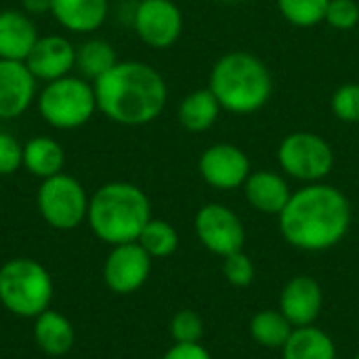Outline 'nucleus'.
Masks as SVG:
<instances>
[{
	"instance_id": "f257e3e1",
	"label": "nucleus",
	"mask_w": 359,
	"mask_h": 359,
	"mask_svg": "<svg viewBox=\"0 0 359 359\" xmlns=\"http://www.w3.org/2000/svg\"><path fill=\"white\" fill-rule=\"evenodd\" d=\"M353 221L349 198L324 181L307 183L292 191L278 217L280 233L297 250L324 252L339 246Z\"/></svg>"
},
{
	"instance_id": "f03ea898",
	"label": "nucleus",
	"mask_w": 359,
	"mask_h": 359,
	"mask_svg": "<svg viewBox=\"0 0 359 359\" xmlns=\"http://www.w3.org/2000/svg\"><path fill=\"white\" fill-rule=\"evenodd\" d=\"M93 86L99 114L120 126L151 124L168 101L164 76L143 61H118Z\"/></svg>"
},
{
	"instance_id": "7ed1b4c3",
	"label": "nucleus",
	"mask_w": 359,
	"mask_h": 359,
	"mask_svg": "<svg viewBox=\"0 0 359 359\" xmlns=\"http://www.w3.org/2000/svg\"><path fill=\"white\" fill-rule=\"evenodd\" d=\"M208 88L221 109L236 116H250L269 103L276 82L261 57L250 50H229L215 61L208 74Z\"/></svg>"
},
{
	"instance_id": "20e7f679",
	"label": "nucleus",
	"mask_w": 359,
	"mask_h": 359,
	"mask_svg": "<svg viewBox=\"0 0 359 359\" xmlns=\"http://www.w3.org/2000/svg\"><path fill=\"white\" fill-rule=\"evenodd\" d=\"M149 219L151 202L147 194L128 181L105 183L88 200L86 223L109 246L137 242Z\"/></svg>"
},
{
	"instance_id": "39448f33",
	"label": "nucleus",
	"mask_w": 359,
	"mask_h": 359,
	"mask_svg": "<svg viewBox=\"0 0 359 359\" xmlns=\"http://www.w3.org/2000/svg\"><path fill=\"white\" fill-rule=\"evenodd\" d=\"M50 271L36 259L17 257L0 267V305L23 320H34L53 303Z\"/></svg>"
},
{
	"instance_id": "423d86ee",
	"label": "nucleus",
	"mask_w": 359,
	"mask_h": 359,
	"mask_svg": "<svg viewBox=\"0 0 359 359\" xmlns=\"http://www.w3.org/2000/svg\"><path fill=\"white\" fill-rule=\"evenodd\" d=\"M36 107L40 118L57 130L80 128L99 111L93 82L72 74L46 82L36 99Z\"/></svg>"
},
{
	"instance_id": "0eeeda50",
	"label": "nucleus",
	"mask_w": 359,
	"mask_h": 359,
	"mask_svg": "<svg viewBox=\"0 0 359 359\" xmlns=\"http://www.w3.org/2000/svg\"><path fill=\"white\" fill-rule=\"evenodd\" d=\"M88 200L84 185L67 175L59 172L40 183L36 194V206L44 223L57 231H72L86 221Z\"/></svg>"
},
{
	"instance_id": "6e6552de",
	"label": "nucleus",
	"mask_w": 359,
	"mask_h": 359,
	"mask_svg": "<svg viewBox=\"0 0 359 359\" xmlns=\"http://www.w3.org/2000/svg\"><path fill=\"white\" fill-rule=\"evenodd\" d=\"M278 164L286 177L301 183H320L334 168L332 145L318 133L297 130L278 145Z\"/></svg>"
},
{
	"instance_id": "1a4fd4ad",
	"label": "nucleus",
	"mask_w": 359,
	"mask_h": 359,
	"mask_svg": "<svg viewBox=\"0 0 359 359\" xmlns=\"http://www.w3.org/2000/svg\"><path fill=\"white\" fill-rule=\"evenodd\" d=\"M194 229L200 244L221 259L242 250L246 242V229L238 212L219 202L204 204L196 212Z\"/></svg>"
},
{
	"instance_id": "9d476101",
	"label": "nucleus",
	"mask_w": 359,
	"mask_h": 359,
	"mask_svg": "<svg viewBox=\"0 0 359 359\" xmlns=\"http://www.w3.org/2000/svg\"><path fill=\"white\" fill-rule=\"evenodd\" d=\"M139 40L156 50L170 48L183 34V13L175 0H139L133 13Z\"/></svg>"
},
{
	"instance_id": "9b49d317",
	"label": "nucleus",
	"mask_w": 359,
	"mask_h": 359,
	"mask_svg": "<svg viewBox=\"0 0 359 359\" xmlns=\"http://www.w3.org/2000/svg\"><path fill=\"white\" fill-rule=\"evenodd\" d=\"M202 181L217 191H233L244 187L252 172L250 158L233 143H212L198 158Z\"/></svg>"
},
{
	"instance_id": "f8f14e48",
	"label": "nucleus",
	"mask_w": 359,
	"mask_h": 359,
	"mask_svg": "<svg viewBox=\"0 0 359 359\" xmlns=\"http://www.w3.org/2000/svg\"><path fill=\"white\" fill-rule=\"evenodd\" d=\"M151 257L141 248L139 242L111 246L103 263L105 286L114 294H133L145 286L151 273Z\"/></svg>"
},
{
	"instance_id": "ddd939ff",
	"label": "nucleus",
	"mask_w": 359,
	"mask_h": 359,
	"mask_svg": "<svg viewBox=\"0 0 359 359\" xmlns=\"http://www.w3.org/2000/svg\"><path fill=\"white\" fill-rule=\"evenodd\" d=\"M38 82H53L76 69V46L59 34L40 36L23 61Z\"/></svg>"
},
{
	"instance_id": "4468645a",
	"label": "nucleus",
	"mask_w": 359,
	"mask_h": 359,
	"mask_svg": "<svg viewBox=\"0 0 359 359\" xmlns=\"http://www.w3.org/2000/svg\"><path fill=\"white\" fill-rule=\"evenodd\" d=\"M324 307V292L318 280L309 276L290 278L280 294V311L294 328L313 326Z\"/></svg>"
},
{
	"instance_id": "2eb2a0df",
	"label": "nucleus",
	"mask_w": 359,
	"mask_h": 359,
	"mask_svg": "<svg viewBox=\"0 0 359 359\" xmlns=\"http://www.w3.org/2000/svg\"><path fill=\"white\" fill-rule=\"evenodd\" d=\"M36 84L23 61L0 59V120L21 118L36 101Z\"/></svg>"
},
{
	"instance_id": "dca6fc26",
	"label": "nucleus",
	"mask_w": 359,
	"mask_h": 359,
	"mask_svg": "<svg viewBox=\"0 0 359 359\" xmlns=\"http://www.w3.org/2000/svg\"><path fill=\"white\" fill-rule=\"evenodd\" d=\"M244 198L261 215L280 217L284 206L288 204L292 189L288 181L273 170H255L244 183Z\"/></svg>"
},
{
	"instance_id": "f3484780",
	"label": "nucleus",
	"mask_w": 359,
	"mask_h": 359,
	"mask_svg": "<svg viewBox=\"0 0 359 359\" xmlns=\"http://www.w3.org/2000/svg\"><path fill=\"white\" fill-rule=\"evenodd\" d=\"M38 38L40 34L34 17H29L25 11H0V59L25 61Z\"/></svg>"
},
{
	"instance_id": "a211bd4d",
	"label": "nucleus",
	"mask_w": 359,
	"mask_h": 359,
	"mask_svg": "<svg viewBox=\"0 0 359 359\" xmlns=\"http://www.w3.org/2000/svg\"><path fill=\"white\" fill-rule=\"evenodd\" d=\"M50 15L72 34H93L107 21L109 0H53Z\"/></svg>"
},
{
	"instance_id": "6ab92c4d",
	"label": "nucleus",
	"mask_w": 359,
	"mask_h": 359,
	"mask_svg": "<svg viewBox=\"0 0 359 359\" xmlns=\"http://www.w3.org/2000/svg\"><path fill=\"white\" fill-rule=\"evenodd\" d=\"M32 332L38 349L50 358H61L69 353L76 343V330L72 322L61 311H55L50 307L42 311L38 318H34Z\"/></svg>"
},
{
	"instance_id": "aec40b11",
	"label": "nucleus",
	"mask_w": 359,
	"mask_h": 359,
	"mask_svg": "<svg viewBox=\"0 0 359 359\" xmlns=\"http://www.w3.org/2000/svg\"><path fill=\"white\" fill-rule=\"evenodd\" d=\"M221 105L217 101V97L212 95V90L206 86V88H198V90H191L189 95H185L179 103V109H177V118H179V124L191 133V135H202L206 130H210L219 116H221Z\"/></svg>"
},
{
	"instance_id": "412c9836",
	"label": "nucleus",
	"mask_w": 359,
	"mask_h": 359,
	"mask_svg": "<svg viewBox=\"0 0 359 359\" xmlns=\"http://www.w3.org/2000/svg\"><path fill=\"white\" fill-rule=\"evenodd\" d=\"M65 151L53 137H32L23 143V168L40 181L63 172Z\"/></svg>"
},
{
	"instance_id": "4be33fe9",
	"label": "nucleus",
	"mask_w": 359,
	"mask_h": 359,
	"mask_svg": "<svg viewBox=\"0 0 359 359\" xmlns=\"http://www.w3.org/2000/svg\"><path fill=\"white\" fill-rule=\"evenodd\" d=\"M282 359H337V345L332 337L316 324L294 328L282 347Z\"/></svg>"
},
{
	"instance_id": "5701e85b",
	"label": "nucleus",
	"mask_w": 359,
	"mask_h": 359,
	"mask_svg": "<svg viewBox=\"0 0 359 359\" xmlns=\"http://www.w3.org/2000/svg\"><path fill=\"white\" fill-rule=\"evenodd\" d=\"M118 61L116 48L103 38H88L76 46V69L90 82L105 76Z\"/></svg>"
},
{
	"instance_id": "b1692460",
	"label": "nucleus",
	"mask_w": 359,
	"mask_h": 359,
	"mask_svg": "<svg viewBox=\"0 0 359 359\" xmlns=\"http://www.w3.org/2000/svg\"><path fill=\"white\" fill-rule=\"evenodd\" d=\"M294 326L284 318V313L278 309H263L259 313H255L250 318V324H248V332H250V339L265 347V349H280L286 345V341L290 339Z\"/></svg>"
},
{
	"instance_id": "393cba45",
	"label": "nucleus",
	"mask_w": 359,
	"mask_h": 359,
	"mask_svg": "<svg viewBox=\"0 0 359 359\" xmlns=\"http://www.w3.org/2000/svg\"><path fill=\"white\" fill-rule=\"evenodd\" d=\"M141 248L151 257V259H166L177 252L179 248V233L177 229L164 221V219H149L147 225L143 227L139 240Z\"/></svg>"
},
{
	"instance_id": "a878e982",
	"label": "nucleus",
	"mask_w": 359,
	"mask_h": 359,
	"mask_svg": "<svg viewBox=\"0 0 359 359\" xmlns=\"http://www.w3.org/2000/svg\"><path fill=\"white\" fill-rule=\"evenodd\" d=\"M330 0H276L280 15L294 27H316L324 23Z\"/></svg>"
},
{
	"instance_id": "bb28decb",
	"label": "nucleus",
	"mask_w": 359,
	"mask_h": 359,
	"mask_svg": "<svg viewBox=\"0 0 359 359\" xmlns=\"http://www.w3.org/2000/svg\"><path fill=\"white\" fill-rule=\"evenodd\" d=\"M332 116L343 124H359V82L341 84L330 99Z\"/></svg>"
},
{
	"instance_id": "cd10ccee",
	"label": "nucleus",
	"mask_w": 359,
	"mask_h": 359,
	"mask_svg": "<svg viewBox=\"0 0 359 359\" xmlns=\"http://www.w3.org/2000/svg\"><path fill=\"white\" fill-rule=\"evenodd\" d=\"M168 332L175 343H200L204 337V320L198 311L181 309L170 318Z\"/></svg>"
},
{
	"instance_id": "c85d7f7f",
	"label": "nucleus",
	"mask_w": 359,
	"mask_h": 359,
	"mask_svg": "<svg viewBox=\"0 0 359 359\" xmlns=\"http://www.w3.org/2000/svg\"><path fill=\"white\" fill-rule=\"evenodd\" d=\"M255 273H257L255 263L244 250L223 257V276L231 286L248 288L255 282Z\"/></svg>"
},
{
	"instance_id": "c756f323",
	"label": "nucleus",
	"mask_w": 359,
	"mask_h": 359,
	"mask_svg": "<svg viewBox=\"0 0 359 359\" xmlns=\"http://www.w3.org/2000/svg\"><path fill=\"white\" fill-rule=\"evenodd\" d=\"M332 29L349 32L359 25V4L358 0H330L326 8V19Z\"/></svg>"
},
{
	"instance_id": "7c9ffc66",
	"label": "nucleus",
	"mask_w": 359,
	"mask_h": 359,
	"mask_svg": "<svg viewBox=\"0 0 359 359\" xmlns=\"http://www.w3.org/2000/svg\"><path fill=\"white\" fill-rule=\"evenodd\" d=\"M23 166V143L0 130V177H8Z\"/></svg>"
},
{
	"instance_id": "2f4dec72",
	"label": "nucleus",
	"mask_w": 359,
	"mask_h": 359,
	"mask_svg": "<svg viewBox=\"0 0 359 359\" xmlns=\"http://www.w3.org/2000/svg\"><path fill=\"white\" fill-rule=\"evenodd\" d=\"M162 359H212V355L200 343H175Z\"/></svg>"
},
{
	"instance_id": "473e14b6",
	"label": "nucleus",
	"mask_w": 359,
	"mask_h": 359,
	"mask_svg": "<svg viewBox=\"0 0 359 359\" xmlns=\"http://www.w3.org/2000/svg\"><path fill=\"white\" fill-rule=\"evenodd\" d=\"M50 4L53 0H21V11H25L29 17H42L50 13Z\"/></svg>"
},
{
	"instance_id": "72a5a7b5",
	"label": "nucleus",
	"mask_w": 359,
	"mask_h": 359,
	"mask_svg": "<svg viewBox=\"0 0 359 359\" xmlns=\"http://www.w3.org/2000/svg\"><path fill=\"white\" fill-rule=\"evenodd\" d=\"M217 2H223V4H238V2H242V0H217Z\"/></svg>"
},
{
	"instance_id": "f704fd0d",
	"label": "nucleus",
	"mask_w": 359,
	"mask_h": 359,
	"mask_svg": "<svg viewBox=\"0 0 359 359\" xmlns=\"http://www.w3.org/2000/svg\"><path fill=\"white\" fill-rule=\"evenodd\" d=\"M353 359H359V351H358V355H355V358H353Z\"/></svg>"
},
{
	"instance_id": "c9c22d12",
	"label": "nucleus",
	"mask_w": 359,
	"mask_h": 359,
	"mask_svg": "<svg viewBox=\"0 0 359 359\" xmlns=\"http://www.w3.org/2000/svg\"><path fill=\"white\" fill-rule=\"evenodd\" d=\"M137 2H139V0H137Z\"/></svg>"
}]
</instances>
